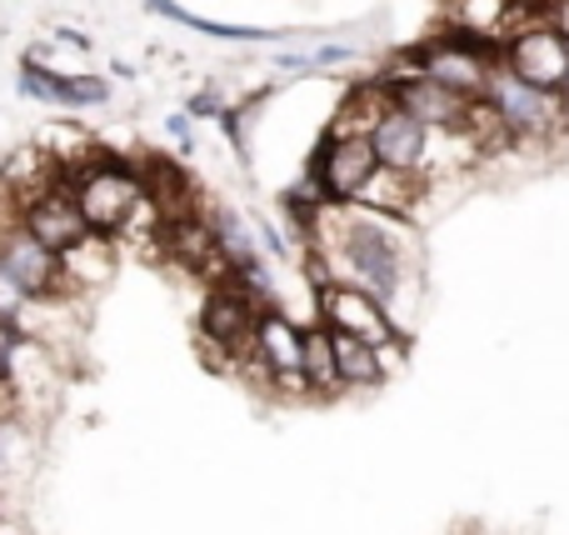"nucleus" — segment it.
Wrapping results in <instances>:
<instances>
[{
	"mask_svg": "<svg viewBox=\"0 0 569 535\" xmlns=\"http://www.w3.org/2000/svg\"><path fill=\"white\" fill-rule=\"evenodd\" d=\"M70 190H76L80 200V216H86V226L96 230V236H126L130 226H136L140 216H150V196H146V180H140V170L130 166V160L110 156V150H90L80 166L66 170Z\"/></svg>",
	"mask_w": 569,
	"mask_h": 535,
	"instance_id": "f257e3e1",
	"label": "nucleus"
},
{
	"mask_svg": "<svg viewBox=\"0 0 569 535\" xmlns=\"http://www.w3.org/2000/svg\"><path fill=\"white\" fill-rule=\"evenodd\" d=\"M485 100H490L495 116L505 120L515 150H535V146H550V140L569 136V96H560V90L525 86V80L510 76L505 66L495 70Z\"/></svg>",
	"mask_w": 569,
	"mask_h": 535,
	"instance_id": "f03ea898",
	"label": "nucleus"
},
{
	"mask_svg": "<svg viewBox=\"0 0 569 535\" xmlns=\"http://www.w3.org/2000/svg\"><path fill=\"white\" fill-rule=\"evenodd\" d=\"M405 66L420 70L425 80H435V86L455 90V96H465V100H485L495 70H500V50L485 46V40L440 30L435 40H420V46L405 56Z\"/></svg>",
	"mask_w": 569,
	"mask_h": 535,
	"instance_id": "7ed1b4c3",
	"label": "nucleus"
},
{
	"mask_svg": "<svg viewBox=\"0 0 569 535\" xmlns=\"http://www.w3.org/2000/svg\"><path fill=\"white\" fill-rule=\"evenodd\" d=\"M315 320L330 330H345V336L370 340V346H380V350L405 340L395 310L385 306L380 296H370L365 286H355V280H325V286L315 290Z\"/></svg>",
	"mask_w": 569,
	"mask_h": 535,
	"instance_id": "20e7f679",
	"label": "nucleus"
},
{
	"mask_svg": "<svg viewBox=\"0 0 569 535\" xmlns=\"http://www.w3.org/2000/svg\"><path fill=\"white\" fill-rule=\"evenodd\" d=\"M380 156H375L370 136H340V130H325V140L310 156V176L320 180L325 200L330 206H360L365 190L380 176Z\"/></svg>",
	"mask_w": 569,
	"mask_h": 535,
	"instance_id": "39448f33",
	"label": "nucleus"
},
{
	"mask_svg": "<svg viewBox=\"0 0 569 535\" xmlns=\"http://www.w3.org/2000/svg\"><path fill=\"white\" fill-rule=\"evenodd\" d=\"M500 66L510 70V76H520L525 86L569 96V40L550 20H520V26L500 40Z\"/></svg>",
	"mask_w": 569,
	"mask_h": 535,
	"instance_id": "423d86ee",
	"label": "nucleus"
},
{
	"mask_svg": "<svg viewBox=\"0 0 569 535\" xmlns=\"http://www.w3.org/2000/svg\"><path fill=\"white\" fill-rule=\"evenodd\" d=\"M260 300L250 296L246 286H240L236 276L216 280V286L206 290V300H200V340H206L216 356H250V346H256V326H260Z\"/></svg>",
	"mask_w": 569,
	"mask_h": 535,
	"instance_id": "0eeeda50",
	"label": "nucleus"
},
{
	"mask_svg": "<svg viewBox=\"0 0 569 535\" xmlns=\"http://www.w3.org/2000/svg\"><path fill=\"white\" fill-rule=\"evenodd\" d=\"M440 136L445 130H430L425 120H415L410 110L395 106V100L370 126V146H375V156H380V166L395 170V176H415V180L435 176V140Z\"/></svg>",
	"mask_w": 569,
	"mask_h": 535,
	"instance_id": "6e6552de",
	"label": "nucleus"
},
{
	"mask_svg": "<svg viewBox=\"0 0 569 535\" xmlns=\"http://www.w3.org/2000/svg\"><path fill=\"white\" fill-rule=\"evenodd\" d=\"M0 270L26 290V300H56V296H70L66 286V260L56 256L50 246H40L20 216H10L0 226Z\"/></svg>",
	"mask_w": 569,
	"mask_h": 535,
	"instance_id": "1a4fd4ad",
	"label": "nucleus"
},
{
	"mask_svg": "<svg viewBox=\"0 0 569 535\" xmlns=\"http://www.w3.org/2000/svg\"><path fill=\"white\" fill-rule=\"evenodd\" d=\"M380 86L400 110H410L415 120H425L430 130H445V136H465V126H470V116H475V100H465V96H455V90L425 80L420 70H410L405 60H400V70L380 76Z\"/></svg>",
	"mask_w": 569,
	"mask_h": 535,
	"instance_id": "9d476101",
	"label": "nucleus"
},
{
	"mask_svg": "<svg viewBox=\"0 0 569 535\" xmlns=\"http://www.w3.org/2000/svg\"><path fill=\"white\" fill-rule=\"evenodd\" d=\"M16 216H20V226H26L40 246L56 250V256L76 250L80 240L90 236V226H86V216H80V200H76V190H70V180H60V186L30 196L26 206H16Z\"/></svg>",
	"mask_w": 569,
	"mask_h": 535,
	"instance_id": "9b49d317",
	"label": "nucleus"
},
{
	"mask_svg": "<svg viewBox=\"0 0 569 535\" xmlns=\"http://www.w3.org/2000/svg\"><path fill=\"white\" fill-rule=\"evenodd\" d=\"M250 356H256V366L266 370L276 386L284 390H310L300 376V356H305V330L295 326L284 310L266 306L260 310V326H256V346H250Z\"/></svg>",
	"mask_w": 569,
	"mask_h": 535,
	"instance_id": "f8f14e48",
	"label": "nucleus"
},
{
	"mask_svg": "<svg viewBox=\"0 0 569 535\" xmlns=\"http://www.w3.org/2000/svg\"><path fill=\"white\" fill-rule=\"evenodd\" d=\"M20 90L30 100H46V106L60 110H96L110 100V80L100 76H60V70L40 66V60H20Z\"/></svg>",
	"mask_w": 569,
	"mask_h": 535,
	"instance_id": "ddd939ff",
	"label": "nucleus"
},
{
	"mask_svg": "<svg viewBox=\"0 0 569 535\" xmlns=\"http://www.w3.org/2000/svg\"><path fill=\"white\" fill-rule=\"evenodd\" d=\"M515 26H520L515 0H445V30H455V36L485 40V46L500 50V40Z\"/></svg>",
	"mask_w": 569,
	"mask_h": 535,
	"instance_id": "4468645a",
	"label": "nucleus"
},
{
	"mask_svg": "<svg viewBox=\"0 0 569 535\" xmlns=\"http://www.w3.org/2000/svg\"><path fill=\"white\" fill-rule=\"evenodd\" d=\"M66 286H70V296L76 290H100L110 276H116V240L110 236H96L90 230L86 240H80L76 250H66Z\"/></svg>",
	"mask_w": 569,
	"mask_h": 535,
	"instance_id": "2eb2a0df",
	"label": "nucleus"
},
{
	"mask_svg": "<svg viewBox=\"0 0 569 535\" xmlns=\"http://www.w3.org/2000/svg\"><path fill=\"white\" fill-rule=\"evenodd\" d=\"M335 366H340V386L345 390H370V386H380V380L390 376L385 350L370 346V340H360V336H345V330H335Z\"/></svg>",
	"mask_w": 569,
	"mask_h": 535,
	"instance_id": "dca6fc26",
	"label": "nucleus"
},
{
	"mask_svg": "<svg viewBox=\"0 0 569 535\" xmlns=\"http://www.w3.org/2000/svg\"><path fill=\"white\" fill-rule=\"evenodd\" d=\"M300 376L310 386V396H335L340 386V366H335V330L330 326H305V356H300Z\"/></svg>",
	"mask_w": 569,
	"mask_h": 535,
	"instance_id": "f3484780",
	"label": "nucleus"
},
{
	"mask_svg": "<svg viewBox=\"0 0 569 535\" xmlns=\"http://www.w3.org/2000/svg\"><path fill=\"white\" fill-rule=\"evenodd\" d=\"M26 326L20 320H6L0 316V380H10L16 376V360H20V350H26Z\"/></svg>",
	"mask_w": 569,
	"mask_h": 535,
	"instance_id": "a211bd4d",
	"label": "nucleus"
},
{
	"mask_svg": "<svg viewBox=\"0 0 569 535\" xmlns=\"http://www.w3.org/2000/svg\"><path fill=\"white\" fill-rule=\"evenodd\" d=\"M350 56H355L350 46H325L315 56H280V66L284 70H330V66H345Z\"/></svg>",
	"mask_w": 569,
	"mask_h": 535,
	"instance_id": "6ab92c4d",
	"label": "nucleus"
},
{
	"mask_svg": "<svg viewBox=\"0 0 569 535\" xmlns=\"http://www.w3.org/2000/svg\"><path fill=\"white\" fill-rule=\"evenodd\" d=\"M26 310H30V300H26V290L16 286V280L0 270V316L6 320H26Z\"/></svg>",
	"mask_w": 569,
	"mask_h": 535,
	"instance_id": "aec40b11",
	"label": "nucleus"
},
{
	"mask_svg": "<svg viewBox=\"0 0 569 535\" xmlns=\"http://www.w3.org/2000/svg\"><path fill=\"white\" fill-rule=\"evenodd\" d=\"M186 116H226V110H220V100H216V96H190Z\"/></svg>",
	"mask_w": 569,
	"mask_h": 535,
	"instance_id": "412c9836",
	"label": "nucleus"
},
{
	"mask_svg": "<svg viewBox=\"0 0 569 535\" xmlns=\"http://www.w3.org/2000/svg\"><path fill=\"white\" fill-rule=\"evenodd\" d=\"M545 20H550V26H555V30H560V36L569 40V0H555V6H550V16H545Z\"/></svg>",
	"mask_w": 569,
	"mask_h": 535,
	"instance_id": "4be33fe9",
	"label": "nucleus"
},
{
	"mask_svg": "<svg viewBox=\"0 0 569 535\" xmlns=\"http://www.w3.org/2000/svg\"><path fill=\"white\" fill-rule=\"evenodd\" d=\"M56 36H60V40H66V46H76V50H90V40H86V36H80V30H56Z\"/></svg>",
	"mask_w": 569,
	"mask_h": 535,
	"instance_id": "5701e85b",
	"label": "nucleus"
}]
</instances>
